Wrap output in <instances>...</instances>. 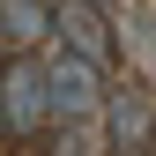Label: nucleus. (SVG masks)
Listing matches in <instances>:
<instances>
[{
    "instance_id": "nucleus-1",
    "label": "nucleus",
    "mask_w": 156,
    "mask_h": 156,
    "mask_svg": "<svg viewBox=\"0 0 156 156\" xmlns=\"http://www.w3.org/2000/svg\"><path fill=\"white\" fill-rule=\"evenodd\" d=\"M45 52H15L0 60V141L23 149V141H45Z\"/></svg>"
},
{
    "instance_id": "nucleus-2",
    "label": "nucleus",
    "mask_w": 156,
    "mask_h": 156,
    "mask_svg": "<svg viewBox=\"0 0 156 156\" xmlns=\"http://www.w3.org/2000/svg\"><path fill=\"white\" fill-rule=\"evenodd\" d=\"M97 112H104V67H89V60L52 45L45 52V119L52 126H82Z\"/></svg>"
},
{
    "instance_id": "nucleus-3",
    "label": "nucleus",
    "mask_w": 156,
    "mask_h": 156,
    "mask_svg": "<svg viewBox=\"0 0 156 156\" xmlns=\"http://www.w3.org/2000/svg\"><path fill=\"white\" fill-rule=\"evenodd\" d=\"M97 134H104V149H119V156H149V149H156V97H149L141 82H126V89H104Z\"/></svg>"
},
{
    "instance_id": "nucleus-4",
    "label": "nucleus",
    "mask_w": 156,
    "mask_h": 156,
    "mask_svg": "<svg viewBox=\"0 0 156 156\" xmlns=\"http://www.w3.org/2000/svg\"><path fill=\"white\" fill-rule=\"evenodd\" d=\"M52 45L74 52V60H89V67H112L119 30H112V15L97 0H52Z\"/></svg>"
},
{
    "instance_id": "nucleus-5",
    "label": "nucleus",
    "mask_w": 156,
    "mask_h": 156,
    "mask_svg": "<svg viewBox=\"0 0 156 156\" xmlns=\"http://www.w3.org/2000/svg\"><path fill=\"white\" fill-rule=\"evenodd\" d=\"M52 45V0H0V60Z\"/></svg>"
},
{
    "instance_id": "nucleus-6",
    "label": "nucleus",
    "mask_w": 156,
    "mask_h": 156,
    "mask_svg": "<svg viewBox=\"0 0 156 156\" xmlns=\"http://www.w3.org/2000/svg\"><path fill=\"white\" fill-rule=\"evenodd\" d=\"M45 156H104L97 119H82V126H45Z\"/></svg>"
},
{
    "instance_id": "nucleus-7",
    "label": "nucleus",
    "mask_w": 156,
    "mask_h": 156,
    "mask_svg": "<svg viewBox=\"0 0 156 156\" xmlns=\"http://www.w3.org/2000/svg\"><path fill=\"white\" fill-rule=\"evenodd\" d=\"M97 8H112V0H97Z\"/></svg>"
}]
</instances>
